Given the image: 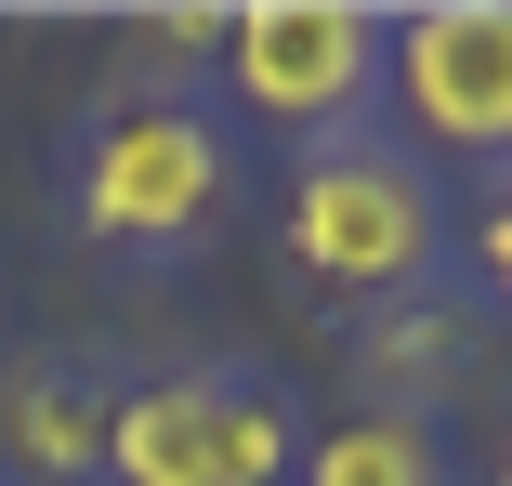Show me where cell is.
<instances>
[{
	"mask_svg": "<svg viewBox=\"0 0 512 486\" xmlns=\"http://www.w3.org/2000/svg\"><path fill=\"white\" fill-rule=\"evenodd\" d=\"M289 263L342 289V303H394V289H421L447 263V198H434V171L407 158V145H302L289 171Z\"/></svg>",
	"mask_w": 512,
	"mask_h": 486,
	"instance_id": "cell-1",
	"label": "cell"
},
{
	"mask_svg": "<svg viewBox=\"0 0 512 486\" xmlns=\"http://www.w3.org/2000/svg\"><path fill=\"white\" fill-rule=\"evenodd\" d=\"M381 53H394L381 0H237V14H224V92L263 132H289V145L368 132Z\"/></svg>",
	"mask_w": 512,
	"mask_h": 486,
	"instance_id": "cell-2",
	"label": "cell"
},
{
	"mask_svg": "<svg viewBox=\"0 0 512 486\" xmlns=\"http://www.w3.org/2000/svg\"><path fill=\"white\" fill-rule=\"evenodd\" d=\"M224 184H237L224 119H197L184 92H132L79 145V224L106 250H171V237H197L224 211Z\"/></svg>",
	"mask_w": 512,
	"mask_h": 486,
	"instance_id": "cell-3",
	"label": "cell"
},
{
	"mask_svg": "<svg viewBox=\"0 0 512 486\" xmlns=\"http://www.w3.org/2000/svg\"><path fill=\"white\" fill-rule=\"evenodd\" d=\"M381 106L421 158L512 184V0H407L381 53Z\"/></svg>",
	"mask_w": 512,
	"mask_h": 486,
	"instance_id": "cell-4",
	"label": "cell"
},
{
	"mask_svg": "<svg viewBox=\"0 0 512 486\" xmlns=\"http://www.w3.org/2000/svg\"><path fill=\"white\" fill-rule=\"evenodd\" d=\"M106 486H224V368L106 395Z\"/></svg>",
	"mask_w": 512,
	"mask_h": 486,
	"instance_id": "cell-5",
	"label": "cell"
},
{
	"mask_svg": "<svg viewBox=\"0 0 512 486\" xmlns=\"http://www.w3.org/2000/svg\"><path fill=\"white\" fill-rule=\"evenodd\" d=\"M0 473L14 486H92L106 473V395L66 355H14L0 368Z\"/></svg>",
	"mask_w": 512,
	"mask_h": 486,
	"instance_id": "cell-6",
	"label": "cell"
},
{
	"mask_svg": "<svg viewBox=\"0 0 512 486\" xmlns=\"http://www.w3.org/2000/svg\"><path fill=\"white\" fill-rule=\"evenodd\" d=\"M302 486H447V447L421 408H342L329 434H302Z\"/></svg>",
	"mask_w": 512,
	"mask_h": 486,
	"instance_id": "cell-7",
	"label": "cell"
},
{
	"mask_svg": "<svg viewBox=\"0 0 512 486\" xmlns=\"http://www.w3.org/2000/svg\"><path fill=\"white\" fill-rule=\"evenodd\" d=\"M289 473H302V421H289V395L224 368V486H289Z\"/></svg>",
	"mask_w": 512,
	"mask_h": 486,
	"instance_id": "cell-8",
	"label": "cell"
},
{
	"mask_svg": "<svg viewBox=\"0 0 512 486\" xmlns=\"http://www.w3.org/2000/svg\"><path fill=\"white\" fill-rule=\"evenodd\" d=\"M368 368L394 381V395H421V381H447V368H460V316H394V329L368 342Z\"/></svg>",
	"mask_w": 512,
	"mask_h": 486,
	"instance_id": "cell-9",
	"label": "cell"
},
{
	"mask_svg": "<svg viewBox=\"0 0 512 486\" xmlns=\"http://www.w3.org/2000/svg\"><path fill=\"white\" fill-rule=\"evenodd\" d=\"M132 40H145V53H224V14H211V0H184V14H145Z\"/></svg>",
	"mask_w": 512,
	"mask_h": 486,
	"instance_id": "cell-10",
	"label": "cell"
},
{
	"mask_svg": "<svg viewBox=\"0 0 512 486\" xmlns=\"http://www.w3.org/2000/svg\"><path fill=\"white\" fill-rule=\"evenodd\" d=\"M473 276L499 289V316H512V184L486 198V224H473Z\"/></svg>",
	"mask_w": 512,
	"mask_h": 486,
	"instance_id": "cell-11",
	"label": "cell"
},
{
	"mask_svg": "<svg viewBox=\"0 0 512 486\" xmlns=\"http://www.w3.org/2000/svg\"><path fill=\"white\" fill-rule=\"evenodd\" d=\"M486 486H512V434H499V473H486Z\"/></svg>",
	"mask_w": 512,
	"mask_h": 486,
	"instance_id": "cell-12",
	"label": "cell"
},
{
	"mask_svg": "<svg viewBox=\"0 0 512 486\" xmlns=\"http://www.w3.org/2000/svg\"><path fill=\"white\" fill-rule=\"evenodd\" d=\"M0 486H14V473H0Z\"/></svg>",
	"mask_w": 512,
	"mask_h": 486,
	"instance_id": "cell-13",
	"label": "cell"
}]
</instances>
